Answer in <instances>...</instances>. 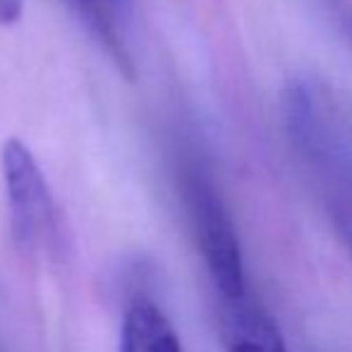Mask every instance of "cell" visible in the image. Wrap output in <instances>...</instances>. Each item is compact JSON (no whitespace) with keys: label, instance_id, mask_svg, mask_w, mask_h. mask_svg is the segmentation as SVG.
<instances>
[{"label":"cell","instance_id":"7a4b0ae2","mask_svg":"<svg viewBox=\"0 0 352 352\" xmlns=\"http://www.w3.org/2000/svg\"><path fill=\"white\" fill-rule=\"evenodd\" d=\"M0 163L14 240L29 252L48 250L56 237V204L36 156L12 137L5 142Z\"/></svg>","mask_w":352,"mask_h":352},{"label":"cell","instance_id":"8992f818","mask_svg":"<svg viewBox=\"0 0 352 352\" xmlns=\"http://www.w3.org/2000/svg\"><path fill=\"white\" fill-rule=\"evenodd\" d=\"M331 218H333V228L338 232L340 242L352 256V185L333 187V197H331Z\"/></svg>","mask_w":352,"mask_h":352},{"label":"cell","instance_id":"277c9868","mask_svg":"<svg viewBox=\"0 0 352 352\" xmlns=\"http://www.w3.org/2000/svg\"><path fill=\"white\" fill-rule=\"evenodd\" d=\"M94 36L103 43L125 77H135V56L130 36V0H70Z\"/></svg>","mask_w":352,"mask_h":352},{"label":"cell","instance_id":"52a82bcc","mask_svg":"<svg viewBox=\"0 0 352 352\" xmlns=\"http://www.w3.org/2000/svg\"><path fill=\"white\" fill-rule=\"evenodd\" d=\"M24 0H0V24H14L22 17Z\"/></svg>","mask_w":352,"mask_h":352},{"label":"cell","instance_id":"3957f363","mask_svg":"<svg viewBox=\"0 0 352 352\" xmlns=\"http://www.w3.org/2000/svg\"><path fill=\"white\" fill-rule=\"evenodd\" d=\"M221 336L226 352H287L278 324L250 292L221 300Z\"/></svg>","mask_w":352,"mask_h":352},{"label":"cell","instance_id":"6da1fadb","mask_svg":"<svg viewBox=\"0 0 352 352\" xmlns=\"http://www.w3.org/2000/svg\"><path fill=\"white\" fill-rule=\"evenodd\" d=\"M185 206L197 250L204 259L218 300L247 295L245 264L235 223L213 185L197 170L187 173L185 177Z\"/></svg>","mask_w":352,"mask_h":352},{"label":"cell","instance_id":"5b68a950","mask_svg":"<svg viewBox=\"0 0 352 352\" xmlns=\"http://www.w3.org/2000/svg\"><path fill=\"white\" fill-rule=\"evenodd\" d=\"M120 352H185L170 319L151 300H135L122 316Z\"/></svg>","mask_w":352,"mask_h":352}]
</instances>
